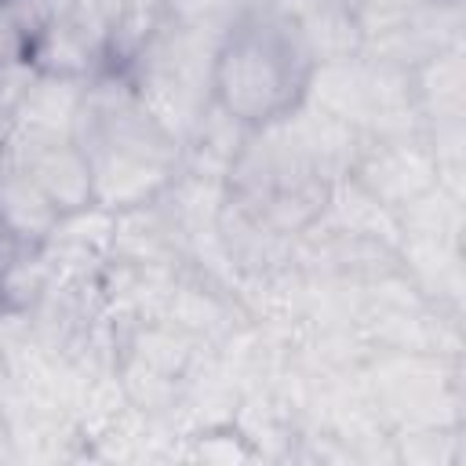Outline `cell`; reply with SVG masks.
Wrapping results in <instances>:
<instances>
[{
  "mask_svg": "<svg viewBox=\"0 0 466 466\" xmlns=\"http://www.w3.org/2000/svg\"><path fill=\"white\" fill-rule=\"evenodd\" d=\"M317 69L313 47L288 4H255L233 15L211 62V102L248 131L284 120L306 102Z\"/></svg>",
  "mask_w": 466,
  "mask_h": 466,
  "instance_id": "6da1fadb",
  "label": "cell"
},
{
  "mask_svg": "<svg viewBox=\"0 0 466 466\" xmlns=\"http://www.w3.org/2000/svg\"><path fill=\"white\" fill-rule=\"evenodd\" d=\"M69 135L91 164L95 204H142L178 164L175 135L142 102L135 84H98L84 91Z\"/></svg>",
  "mask_w": 466,
  "mask_h": 466,
  "instance_id": "7a4b0ae2",
  "label": "cell"
},
{
  "mask_svg": "<svg viewBox=\"0 0 466 466\" xmlns=\"http://www.w3.org/2000/svg\"><path fill=\"white\" fill-rule=\"evenodd\" d=\"M0 222L22 244L47 240L62 222V211L44 197V189L4 153H0Z\"/></svg>",
  "mask_w": 466,
  "mask_h": 466,
  "instance_id": "277c9868",
  "label": "cell"
},
{
  "mask_svg": "<svg viewBox=\"0 0 466 466\" xmlns=\"http://www.w3.org/2000/svg\"><path fill=\"white\" fill-rule=\"evenodd\" d=\"M25 142L7 149L4 157L15 160L40 189L44 197L62 211H84L95 204V182L91 164L73 135H44V131H22Z\"/></svg>",
  "mask_w": 466,
  "mask_h": 466,
  "instance_id": "3957f363",
  "label": "cell"
},
{
  "mask_svg": "<svg viewBox=\"0 0 466 466\" xmlns=\"http://www.w3.org/2000/svg\"><path fill=\"white\" fill-rule=\"evenodd\" d=\"M171 22L186 25H226L233 18L237 0H160Z\"/></svg>",
  "mask_w": 466,
  "mask_h": 466,
  "instance_id": "5b68a950",
  "label": "cell"
}]
</instances>
